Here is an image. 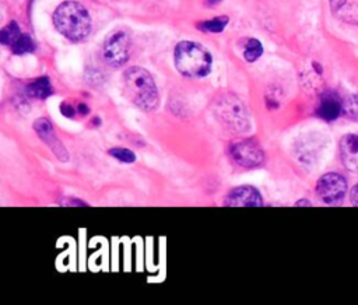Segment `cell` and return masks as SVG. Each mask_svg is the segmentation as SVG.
Returning <instances> with one entry per match:
<instances>
[{
	"mask_svg": "<svg viewBox=\"0 0 358 305\" xmlns=\"http://www.w3.org/2000/svg\"><path fill=\"white\" fill-rule=\"evenodd\" d=\"M56 29L70 41L85 39L91 32V17L87 8L78 1H63L53 13Z\"/></svg>",
	"mask_w": 358,
	"mask_h": 305,
	"instance_id": "1",
	"label": "cell"
},
{
	"mask_svg": "<svg viewBox=\"0 0 358 305\" xmlns=\"http://www.w3.org/2000/svg\"><path fill=\"white\" fill-rule=\"evenodd\" d=\"M124 91L129 99L143 111H152L158 106V91L152 76L143 67H129L123 74Z\"/></svg>",
	"mask_w": 358,
	"mask_h": 305,
	"instance_id": "2",
	"label": "cell"
},
{
	"mask_svg": "<svg viewBox=\"0 0 358 305\" xmlns=\"http://www.w3.org/2000/svg\"><path fill=\"white\" fill-rule=\"evenodd\" d=\"M173 59L178 71L192 78L207 76L213 66V59L208 50L192 41L179 42L175 46Z\"/></svg>",
	"mask_w": 358,
	"mask_h": 305,
	"instance_id": "3",
	"label": "cell"
},
{
	"mask_svg": "<svg viewBox=\"0 0 358 305\" xmlns=\"http://www.w3.org/2000/svg\"><path fill=\"white\" fill-rule=\"evenodd\" d=\"M130 36L126 31L117 29L108 35L102 45L103 60L113 67L123 66L130 56Z\"/></svg>",
	"mask_w": 358,
	"mask_h": 305,
	"instance_id": "4",
	"label": "cell"
},
{
	"mask_svg": "<svg viewBox=\"0 0 358 305\" xmlns=\"http://www.w3.org/2000/svg\"><path fill=\"white\" fill-rule=\"evenodd\" d=\"M347 192V180L336 172L324 173L316 183V193L326 204H337Z\"/></svg>",
	"mask_w": 358,
	"mask_h": 305,
	"instance_id": "5",
	"label": "cell"
},
{
	"mask_svg": "<svg viewBox=\"0 0 358 305\" xmlns=\"http://www.w3.org/2000/svg\"><path fill=\"white\" fill-rule=\"evenodd\" d=\"M231 158L241 166L255 168L264 159V152L259 143L253 140H239L229 146Z\"/></svg>",
	"mask_w": 358,
	"mask_h": 305,
	"instance_id": "6",
	"label": "cell"
},
{
	"mask_svg": "<svg viewBox=\"0 0 358 305\" xmlns=\"http://www.w3.org/2000/svg\"><path fill=\"white\" fill-rule=\"evenodd\" d=\"M34 129H35L36 134L39 136V139L53 151V154L60 161L66 162L69 159V151L64 148L62 141L56 137L53 127L48 119H45V118L36 119V122L34 123Z\"/></svg>",
	"mask_w": 358,
	"mask_h": 305,
	"instance_id": "7",
	"label": "cell"
},
{
	"mask_svg": "<svg viewBox=\"0 0 358 305\" xmlns=\"http://www.w3.org/2000/svg\"><path fill=\"white\" fill-rule=\"evenodd\" d=\"M224 204L229 207H259L263 200L253 186H238L227 194Z\"/></svg>",
	"mask_w": 358,
	"mask_h": 305,
	"instance_id": "8",
	"label": "cell"
},
{
	"mask_svg": "<svg viewBox=\"0 0 358 305\" xmlns=\"http://www.w3.org/2000/svg\"><path fill=\"white\" fill-rule=\"evenodd\" d=\"M340 157L344 166L358 173V136L345 134L340 140Z\"/></svg>",
	"mask_w": 358,
	"mask_h": 305,
	"instance_id": "9",
	"label": "cell"
},
{
	"mask_svg": "<svg viewBox=\"0 0 358 305\" xmlns=\"http://www.w3.org/2000/svg\"><path fill=\"white\" fill-rule=\"evenodd\" d=\"M343 111V102L334 92H326L320 97L317 115L324 120H334Z\"/></svg>",
	"mask_w": 358,
	"mask_h": 305,
	"instance_id": "10",
	"label": "cell"
},
{
	"mask_svg": "<svg viewBox=\"0 0 358 305\" xmlns=\"http://www.w3.org/2000/svg\"><path fill=\"white\" fill-rule=\"evenodd\" d=\"M27 94L31 98H36V99H45L52 94V85L49 83V78L46 76H42L39 78H36L35 81H32L28 87H27Z\"/></svg>",
	"mask_w": 358,
	"mask_h": 305,
	"instance_id": "11",
	"label": "cell"
},
{
	"mask_svg": "<svg viewBox=\"0 0 358 305\" xmlns=\"http://www.w3.org/2000/svg\"><path fill=\"white\" fill-rule=\"evenodd\" d=\"M10 48H11V52L14 53V55H24V53H31V52H34V49H35V45H34V41L28 36V35H25V34H20L18 35V38L10 45Z\"/></svg>",
	"mask_w": 358,
	"mask_h": 305,
	"instance_id": "12",
	"label": "cell"
},
{
	"mask_svg": "<svg viewBox=\"0 0 358 305\" xmlns=\"http://www.w3.org/2000/svg\"><path fill=\"white\" fill-rule=\"evenodd\" d=\"M228 21H229V18L227 15H221V17H215L213 20H207L204 22H200L197 27L204 32L218 34L228 25Z\"/></svg>",
	"mask_w": 358,
	"mask_h": 305,
	"instance_id": "13",
	"label": "cell"
},
{
	"mask_svg": "<svg viewBox=\"0 0 358 305\" xmlns=\"http://www.w3.org/2000/svg\"><path fill=\"white\" fill-rule=\"evenodd\" d=\"M262 53H263V46H262L260 41H257L255 38L248 39V43H246L245 50H243L245 60L255 62V60H257L262 56Z\"/></svg>",
	"mask_w": 358,
	"mask_h": 305,
	"instance_id": "14",
	"label": "cell"
},
{
	"mask_svg": "<svg viewBox=\"0 0 358 305\" xmlns=\"http://www.w3.org/2000/svg\"><path fill=\"white\" fill-rule=\"evenodd\" d=\"M20 34H21L20 27L17 25L15 21H11L8 25H6V27L1 29V32H0V41H1L3 45L10 46V45L18 38Z\"/></svg>",
	"mask_w": 358,
	"mask_h": 305,
	"instance_id": "15",
	"label": "cell"
},
{
	"mask_svg": "<svg viewBox=\"0 0 358 305\" xmlns=\"http://www.w3.org/2000/svg\"><path fill=\"white\" fill-rule=\"evenodd\" d=\"M334 14L345 22L358 24V4L357 3H352V4H348V6L345 4Z\"/></svg>",
	"mask_w": 358,
	"mask_h": 305,
	"instance_id": "16",
	"label": "cell"
},
{
	"mask_svg": "<svg viewBox=\"0 0 358 305\" xmlns=\"http://www.w3.org/2000/svg\"><path fill=\"white\" fill-rule=\"evenodd\" d=\"M343 112L352 120H358V92L343 102Z\"/></svg>",
	"mask_w": 358,
	"mask_h": 305,
	"instance_id": "17",
	"label": "cell"
},
{
	"mask_svg": "<svg viewBox=\"0 0 358 305\" xmlns=\"http://www.w3.org/2000/svg\"><path fill=\"white\" fill-rule=\"evenodd\" d=\"M109 154H110L113 158H116V159H119V161H122V162H134V161H136L134 152L130 151V150H127V148L115 147V148H110V150H109Z\"/></svg>",
	"mask_w": 358,
	"mask_h": 305,
	"instance_id": "18",
	"label": "cell"
},
{
	"mask_svg": "<svg viewBox=\"0 0 358 305\" xmlns=\"http://www.w3.org/2000/svg\"><path fill=\"white\" fill-rule=\"evenodd\" d=\"M347 0H329L330 3V8L333 10V13H337L343 6H345Z\"/></svg>",
	"mask_w": 358,
	"mask_h": 305,
	"instance_id": "19",
	"label": "cell"
},
{
	"mask_svg": "<svg viewBox=\"0 0 358 305\" xmlns=\"http://www.w3.org/2000/svg\"><path fill=\"white\" fill-rule=\"evenodd\" d=\"M62 113H63L64 116H69V118H71V116L74 115V111H73V108H71L70 105H67V104H63V105H62Z\"/></svg>",
	"mask_w": 358,
	"mask_h": 305,
	"instance_id": "20",
	"label": "cell"
},
{
	"mask_svg": "<svg viewBox=\"0 0 358 305\" xmlns=\"http://www.w3.org/2000/svg\"><path fill=\"white\" fill-rule=\"evenodd\" d=\"M351 203L354 206H358V183L351 190Z\"/></svg>",
	"mask_w": 358,
	"mask_h": 305,
	"instance_id": "21",
	"label": "cell"
},
{
	"mask_svg": "<svg viewBox=\"0 0 358 305\" xmlns=\"http://www.w3.org/2000/svg\"><path fill=\"white\" fill-rule=\"evenodd\" d=\"M78 112H80L81 115H87V113H88V106H87L85 104H80V105H78Z\"/></svg>",
	"mask_w": 358,
	"mask_h": 305,
	"instance_id": "22",
	"label": "cell"
},
{
	"mask_svg": "<svg viewBox=\"0 0 358 305\" xmlns=\"http://www.w3.org/2000/svg\"><path fill=\"white\" fill-rule=\"evenodd\" d=\"M295 206H310V203H309V201H306L305 199H302V201H296V203H295Z\"/></svg>",
	"mask_w": 358,
	"mask_h": 305,
	"instance_id": "23",
	"label": "cell"
},
{
	"mask_svg": "<svg viewBox=\"0 0 358 305\" xmlns=\"http://www.w3.org/2000/svg\"><path fill=\"white\" fill-rule=\"evenodd\" d=\"M220 1H222V0H207V4H208V6H215V4H218Z\"/></svg>",
	"mask_w": 358,
	"mask_h": 305,
	"instance_id": "24",
	"label": "cell"
}]
</instances>
